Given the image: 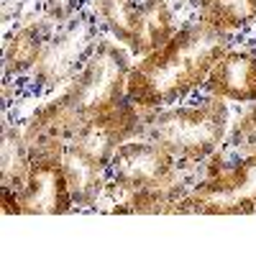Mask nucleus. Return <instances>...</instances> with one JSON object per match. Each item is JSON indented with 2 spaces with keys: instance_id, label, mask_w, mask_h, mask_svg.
<instances>
[{
  "instance_id": "obj_1",
  "label": "nucleus",
  "mask_w": 256,
  "mask_h": 256,
  "mask_svg": "<svg viewBox=\"0 0 256 256\" xmlns=\"http://www.w3.org/2000/svg\"><path fill=\"white\" fill-rule=\"evenodd\" d=\"M228 52V34L208 24L180 28L164 46L141 56L126 82V98L141 108L159 110L190 95L208 80L212 64Z\"/></svg>"
},
{
  "instance_id": "obj_2",
  "label": "nucleus",
  "mask_w": 256,
  "mask_h": 256,
  "mask_svg": "<svg viewBox=\"0 0 256 256\" xmlns=\"http://www.w3.org/2000/svg\"><path fill=\"white\" fill-rule=\"evenodd\" d=\"M131 67L134 64L126 49H120L116 41H100L95 54L67 84V90L31 116L24 128L26 144L41 138H62L70 144L88 120L108 113L126 100Z\"/></svg>"
},
{
  "instance_id": "obj_3",
  "label": "nucleus",
  "mask_w": 256,
  "mask_h": 256,
  "mask_svg": "<svg viewBox=\"0 0 256 256\" xmlns=\"http://www.w3.org/2000/svg\"><path fill=\"white\" fill-rule=\"evenodd\" d=\"M228 131V108L223 98L210 95L200 105L172 108L154 116L146 136L162 144L180 164H200L218 152Z\"/></svg>"
},
{
  "instance_id": "obj_4",
  "label": "nucleus",
  "mask_w": 256,
  "mask_h": 256,
  "mask_svg": "<svg viewBox=\"0 0 256 256\" xmlns=\"http://www.w3.org/2000/svg\"><path fill=\"white\" fill-rule=\"evenodd\" d=\"M180 212L202 216H248L256 212V154L238 164H212L208 177L187 190Z\"/></svg>"
},
{
  "instance_id": "obj_5",
  "label": "nucleus",
  "mask_w": 256,
  "mask_h": 256,
  "mask_svg": "<svg viewBox=\"0 0 256 256\" xmlns=\"http://www.w3.org/2000/svg\"><path fill=\"white\" fill-rule=\"evenodd\" d=\"M100 41L102 38L98 34L95 18L80 10L67 24H62L56 34L49 36L41 59L34 67V82L38 88H56L62 82H72L95 54Z\"/></svg>"
},
{
  "instance_id": "obj_6",
  "label": "nucleus",
  "mask_w": 256,
  "mask_h": 256,
  "mask_svg": "<svg viewBox=\"0 0 256 256\" xmlns=\"http://www.w3.org/2000/svg\"><path fill=\"white\" fill-rule=\"evenodd\" d=\"M108 177L126 190H141V187L177 190L182 187L180 162L162 144H156L148 136L131 138L116 148V154L108 164Z\"/></svg>"
},
{
  "instance_id": "obj_7",
  "label": "nucleus",
  "mask_w": 256,
  "mask_h": 256,
  "mask_svg": "<svg viewBox=\"0 0 256 256\" xmlns=\"http://www.w3.org/2000/svg\"><path fill=\"white\" fill-rule=\"evenodd\" d=\"M154 116H156V110L141 108V105L126 98L108 113L88 120L74 134V138L70 144L77 146L82 154H88L92 162H98L102 169H108L116 148L131 138L146 136L148 123L154 120Z\"/></svg>"
},
{
  "instance_id": "obj_8",
  "label": "nucleus",
  "mask_w": 256,
  "mask_h": 256,
  "mask_svg": "<svg viewBox=\"0 0 256 256\" xmlns=\"http://www.w3.org/2000/svg\"><path fill=\"white\" fill-rule=\"evenodd\" d=\"M20 216H64L74 208V198L56 159H34L26 184L18 190Z\"/></svg>"
},
{
  "instance_id": "obj_9",
  "label": "nucleus",
  "mask_w": 256,
  "mask_h": 256,
  "mask_svg": "<svg viewBox=\"0 0 256 256\" xmlns=\"http://www.w3.org/2000/svg\"><path fill=\"white\" fill-rule=\"evenodd\" d=\"M210 95L233 100V102H254L256 100V54L254 52H226L212 64L205 80Z\"/></svg>"
},
{
  "instance_id": "obj_10",
  "label": "nucleus",
  "mask_w": 256,
  "mask_h": 256,
  "mask_svg": "<svg viewBox=\"0 0 256 256\" xmlns=\"http://www.w3.org/2000/svg\"><path fill=\"white\" fill-rule=\"evenodd\" d=\"M49 28L52 20H34V24H26L16 28L3 49V80L10 77H20L26 72H34L36 62L41 59V52H44L46 41H49Z\"/></svg>"
},
{
  "instance_id": "obj_11",
  "label": "nucleus",
  "mask_w": 256,
  "mask_h": 256,
  "mask_svg": "<svg viewBox=\"0 0 256 256\" xmlns=\"http://www.w3.org/2000/svg\"><path fill=\"white\" fill-rule=\"evenodd\" d=\"M62 166H64V174H67L70 190H72V198L77 208H95L98 198L102 195L105 190V172L98 162H92L88 154H82L77 146L67 144L62 154Z\"/></svg>"
},
{
  "instance_id": "obj_12",
  "label": "nucleus",
  "mask_w": 256,
  "mask_h": 256,
  "mask_svg": "<svg viewBox=\"0 0 256 256\" xmlns=\"http://www.w3.org/2000/svg\"><path fill=\"white\" fill-rule=\"evenodd\" d=\"M174 34H177L174 18L166 0H144L138 6V26H136V38L131 44V52L146 56L156 52L159 46H164Z\"/></svg>"
},
{
  "instance_id": "obj_13",
  "label": "nucleus",
  "mask_w": 256,
  "mask_h": 256,
  "mask_svg": "<svg viewBox=\"0 0 256 256\" xmlns=\"http://www.w3.org/2000/svg\"><path fill=\"white\" fill-rule=\"evenodd\" d=\"M31 172V152L26 136L16 126H3V138H0V182L3 187L20 190Z\"/></svg>"
},
{
  "instance_id": "obj_14",
  "label": "nucleus",
  "mask_w": 256,
  "mask_h": 256,
  "mask_svg": "<svg viewBox=\"0 0 256 256\" xmlns=\"http://www.w3.org/2000/svg\"><path fill=\"white\" fill-rule=\"evenodd\" d=\"M198 13L202 24L230 34L256 20V0H198Z\"/></svg>"
},
{
  "instance_id": "obj_15",
  "label": "nucleus",
  "mask_w": 256,
  "mask_h": 256,
  "mask_svg": "<svg viewBox=\"0 0 256 256\" xmlns=\"http://www.w3.org/2000/svg\"><path fill=\"white\" fill-rule=\"evenodd\" d=\"M138 6L136 0H92V13L118 38V44L131 49L138 26Z\"/></svg>"
},
{
  "instance_id": "obj_16",
  "label": "nucleus",
  "mask_w": 256,
  "mask_h": 256,
  "mask_svg": "<svg viewBox=\"0 0 256 256\" xmlns=\"http://www.w3.org/2000/svg\"><path fill=\"white\" fill-rule=\"evenodd\" d=\"M80 3L82 0H44L46 18L52 20V24L62 26V24H67L72 16L80 13Z\"/></svg>"
},
{
  "instance_id": "obj_17",
  "label": "nucleus",
  "mask_w": 256,
  "mask_h": 256,
  "mask_svg": "<svg viewBox=\"0 0 256 256\" xmlns=\"http://www.w3.org/2000/svg\"><path fill=\"white\" fill-rule=\"evenodd\" d=\"M3 212H6V216H20L18 192L10 190V187H3Z\"/></svg>"
}]
</instances>
